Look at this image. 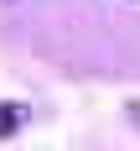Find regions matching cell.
I'll list each match as a JSON object with an SVG mask.
<instances>
[{
	"mask_svg": "<svg viewBox=\"0 0 140 151\" xmlns=\"http://www.w3.org/2000/svg\"><path fill=\"white\" fill-rule=\"evenodd\" d=\"M16 125H21V115H16V104H0V136H11Z\"/></svg>",
	"mask_w": 140,
	"mask_h": 151,
	"instance_id": "1",
	"label": "cell"
}]
</instances>
